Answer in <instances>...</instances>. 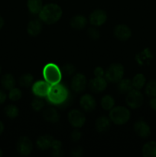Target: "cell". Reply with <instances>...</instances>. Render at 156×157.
Returning a JSON list of instances; mask_svg holds the SVG:
<instances>
[{
	"label": "cell",
	"instance_id": "6da1fadb",
	"mask_svg": "<svg viewBox=\"0 0 156 157\" xmlns=\"http://www.w3.org/2000/svg\"><path fill=\"white\" fill-rule=\"evenodd\" d=\"M39 15V18L43 22L47 25H52L58 22L63 15L62 9L55 3H49L43 6Z\"/></svg>",
	"mask_w": 156,
	"mask_h": 157
},
{
	"label": "cell",
	"instance_id": "7a4b0ae2",
	"mask_svg": "<svg viewBox=\"0 0 156 157\" xmlns=\"http://www.w3.org/2000/svg\"><path fill=\"white\" fill-rule=\"evenodd\" d=\"M47 99L50 104L55 105H61L65 104L68 100L70 93L68 89L61 84H56L50 85L47 94Z\"/></svg>",
	"mask_w": 156,
	"mask_h": 157
},
{
	"label": "cell",
	"instance_id": "3957f363",
	"mask_svg": "<svg viewBox=\"0 0 156 157\" xmlns=\"http://www.w3.org/2000/svg\"><path fill=\"white\" fill-rule=\"evenodd\" d=\"M110 119L114 124L118 126L124 125L130 119L131 113L128 108L122 106L114 107L110 110Z\"/></svg>",
	"mask_w": 156,
	"mask_h": 157
},
{
	"label": "cell",
	"instance_id": "277c9868",
	"mask_svg": "<svg viewBox=\"0 0 156 157\" xmlns=\"http://www.w3.org/2000/svg\"><path fill=\"white\" fill-rule=\"evenodd\" d=\"M43 76L44 79L50 85L60 83L62 77V72L58 65L55 64H47L43 69Z\"/></svg>",
	"mask_w": 156,
	"mask_h": 157
},
{
	"label": "cell",
	"instance_id": "5b68a950",
	"mask_svg": "<svg viewBox=\"0 0 156 157\" xmlns=\"http://www.w3.org/2000/svg\"><path fill=\"white\" fill-rule=\"evenodd\" d=\"M124 71L125 69L122 64L117 63L112 64L106 71V79L111 83H118L123 78Z\"/></svg>",
	"mask_w": 156,
	"mask_h": 157
},
{
	"label": "cell",
	"instance_id": "8992f818",
	"mask_svg": "<svg viewBox=\"0 0 156 157\" xmlns=\"http://www.w3.org/2000/svg\"><path fill=\"white\" fill-rule=\"evenodd\" d=\"M125 102L127 105L132 109H137L143 104L144 96L139 90L132 89L129 92L127 93L125 97Z\"/></svg>",
	"mask_w": 156,
	"mask_h": 157
},
{
	"label": "cell",
	"instance_id": "52a82bcc",
	"mask_svg": "<svg viewBox=\"0 0 156 157\" xmlns=\"http://www.w3.org/2000/svg\"><path fill=\"white\" fill-rule=\"evenodd\" d=\"M68 121L72 127L75 128H81L86 122V117L80 110L73 109L67 114Z\"/></svg>",
	"mask_w": 156,
	"mask_h": 157
},
{
	"label": "cell",
	"instance_id": "ba28073f",
	"mask_svg": "<svg viewBox=\"0 0 156 157\" xmlns=\"http://www.w3.org/2000/svg\"><path fill=\"white\" fill-rule=\"evenodd\" d=\"M17 152L22 156H28L32 153L33 144L28 136H21L16 144Z\"/></svg>",
	"mask_w": 156,
	"mask_h": 157
},
{
	"label": "cell",
	"instance_id": "9c48e42d",
	"mask_svg": "<svg viewBox=\"0 0 156 157\" xmlns=\"http://www.w3.org/2000/svg\"><path fill=\"white\" fill-rule=\"evenodd\" d=\"M107 20V14L104 10L97 9L93 10L89 16V21L92 25L99 27L102 25Z\"/></svg>",
	"mask_w": 156,
	"mask_h": 157
},
{
	"label": "cell",
	"instance_id": "30bf717a",
	"mask_svg": "<svg viewBox=\"0 0 156 157\" xmlns=\"http://www.w3.org/2000/svg\"><path fill=\"white\" fill-rule=\"evenodd\" d=\"M113 35L115 38L121 41H126L131 38L132 31L128 25L124 24L117 25L114 28Z\"/></svg>",
	"mask_w": 156,
	"mask_h": 157
},
{
	"label": "cell",
	"instance_id": "8fae6325",
	"mask_svg": "<svg viewBox=\"0 0 156 157\" xmlns=\"http://www.w3.org/2000/svg\"><path fill=\"white\" fill-rule=\"evenodd\" d=\"M87 86V78L81 73L76 74L72 78L71 88L76 93H80L84 91Z\"/></svg>",
	"mask_w": 156,
	"mask_h": 157
},
{
	"label": "cell",
	"instance_id": "7c38bea8",
	"mask_svg": "<svg viewBox=\"0 0 156 157\" xmlns=\"http://www.w3.org/2000/svg\"><path fill=\"white\" fill-rule=\"evenodd\" d=\"M80 105L84 111L91 112L96 108V101L92 95L86 94L83 95L80 99Z\"/></svg>",
	"mask_w": 156,
	"mask_h": 157
},
{
	"label": "cell",
	"instance_id": "4fadbf2b",
	"mask_svg": "<svg viewBox=\"0 0 156 157\" xmlns=\"http://www.w3.org/2000/svg\"><path fill=\"white\" fill-rule=\"evenodd\" d=\"M50 87V84H48L46 81H38L32 86V91L34 94L36 96L39 98H44L47 96L48 94Z\"/></svg>",
	"mask_w": 156,
	"mask_h": 157
},
{
	"label": "cell",
	"instance_id": "5bb4252c",
	"mask_svg": "<svg viewBox=\"0 0 156 157\" xmlns=\"http://www.w3.org/2000/svg\"><path fill=\"white\" fill-rule=\"evenodd\" d=\"M133 129L136 135L142 138H147L151 135V128L149 125L143 121H136Z\"/></svg>",
	"mask_w": 156,
	"mask_h": 157
},
{
	"label": "cell",
	"instance_id": "9a60e30c",
	"mask_svg": "<svg viewBox=\"0 0 156 157\" xmlns=\"http://www.w3.org/2000/svg\"><path fill=\"white\" fill-rule=\"evenodd\" d=\"M89 87L90 90L94 93H99L106 90L107 87V81L102 77H95L89 82Z\"/></svg>",
	"mask_w": 156,
	"mask_h": 157
},
{
	"label": "cell",
	"instance_id": "2e32d148",
	"mask_svg": "<svg viewBox=\"0 0 156 157\" xmlns=\"http://www.w3.org/2000/svg\"><path fill=\"white\" fill-rule=\"evenodd\" d=\"M42 31V23L39 19H32L28 23L27 25V32L30 36L36 37Z\"/></svg>",
	"mask_w": 156,
	"mask_h": 157
},
{
	"label": "cell",
	"instance_id": "e0dca14e",
	"mask_svg": "<svg viewBox=\"0 0 156 157\" xmlns=\"http://www.w3.org/2000/svg\"><path fill=\"white\" fill-rule=\"evenodd\" d=\"M54 137L49 134H44L39 136L36 140V146L39 150H47L51 148Z\"/></svg>",
	"mask_w": 156,
	"mask_h": 157
},
{
	"label": "cell",
	"instance_id": "ac0fdd59",
	"mask_svg": "<svg viewBox=\"0 0 156 157\" xmlns=\"http://www.w3.org/2000/svg\"><path fill=\"white\" fill-rule=\"evenodd\" d=\"M43 117L46 121L50 123H57L60 121V114L54 107H48L43 111Z\"/></svg>",
	"mask_w": 156,
	"mask_h": 157
},
{
	"label": "cell",
	"instance_id": "d6986e66",
	"mask_svg": "<svg viewBox=\"0 0 156 157\" xmlns=\"http://www.w3.org/2000/svg\"><path fill=\"white\" fill-rule=\"evenodd\" d=\"M110 119L107 117L102 116L98 117L95 124L96 130L99 133H106L108 131L110 127Z\"/></svg>",
	"mask_w": 156,
	"mask_h": 157
},
{
	"label": "cell",
	"instance_id": "ffe728a7",
	"mask_svg": "<svg viewBox=\"0 0 156 157\" xmlns=\"http://www.w3.org/2000/svg\"><path fill=\"white\" fill-rule=\"evenodd\" d=\"M87 20L82 15H76L70 20V26L76 30H81L87 25Z\"/></svg>",
	"mask_w": 156,
	"mask_h": 157
},
{
	"label": "cell",
	"instance_id": "44dd1931",
	"mask_svg": "<svg viewBox=\"0 0 156 157\" xmlns=\"http://www.w3.org/2000/svg\"><path fill=\"white\" fill-rule=\"evenodd\" d=\"M142 156L145 157H156V142L148 141L144 144L142 149Z\"/></svg>",
	"mask_w": 156,
	"mask_h": 157
},
{
	"label": "cell",
	"instance_id": "7402d4cb",
	"mask_svg": "<svg viewBox=\"0 0 156 157\" xmlns=\"http://www.w3.org/2000/svg\"><path fill=\"white\" fill-rule=\"evenodd\" d=\"M152 59V55L148 48L145 49L136 56V60L140 65L149 64L150 60Z\"/></svg>",
	"mask_w": 156,
	"mask_h": 157
},
{
	"label": "cell",
	"instance_id": "603a6c76",
	"mask_svg": "<svg viewBox=\"0 0 156 157\" xmlns=\"http://www.w3.org/2000/svg\"><path fill=\"white\" fill-rule=\"evenodd\" d=\"M27 7L32 15L39 14L43 8L42 0H27Z\"/></svg>",
	"mask_w": 156,
	"mask_h": 157
},
{
	"label": "cell",
	"instance_id": "cb8c5ba5",
	"mask_svg": "<svg viewBox=\"0 0 156 157\" xmlns=\"http://www.w3.org/2000/svg\"><path fill=\"white\" fill-rule=\"evenodd\" d=\"M15 79L11 74H6L1 78V85L6 90H11L15 87Z\"/></svg>",
	"mask_w": 156,
	"mask_h": 157
},
{
	"label": "cell",
	"instance_id": "d4e9b609",
	"mask_svg": "<svg viewBox=\"0 0 156 157\" xmlns=\"http://www.w3.org/2000/svg\"><path fill=\"white\" fill-rule=\"evenodd\" d=\"M118 90L122 94H127L133 88L132 82L129 79H122L118 82Z\"/></svg>",
	"mask_w": 156,
	"mask_h": 157
},
{
	"label": "cell",
	"instance_id": "484cf974",
	"mask_svg": "<svg viewBox=\"0 0 156 157\" xmlns=\"http://www.w3.org/2000/svg\"><path fill=\"white\" fill-rule=\"evenodd\" d=\"M132 82V86L135 89L141 90L145 85L146 78L143 74H137L134 76Z\"/></svg>",
	"mask_w": 156,
	"mask_h": 157
},
{
	"label": "cell",
	"instance_id": "4316f807",
	"mask_svg": "<svg viewBox=\"0 0 156 157\" xmlns=\"http://www.w3.org/2000/svg\"><path fill=\"white\" fill-rule=\"evenodd\" d=\"M34 82V77L33 75L29 73L24 74L21 75L18 80V84L22 87H29Z\"/></svg>",
	"mask_w": 156,
	"mask_h": 157
},
{
	"label": "cell",
	"instance_id": "83f0119b",
	"mask_svg": "<svg viewBox=\"0 0 156 157\" xmlns=\"http://www.w3.org/2000/svg\"><path fill=\"white\" fill-rule=\"evenodd\" d=\"M101 106L105 110H110L115 106V100L111 95H105L101 99Z\"/></svg>",
	"mask_w": 156,
	"mask_h": 157
},
{
	"label": "cell",
	"instance_id": "f1b7e54d",
	"mask_svg": "<svg viewBox=\"0 0 156 157\" xmlns=\"http://www.w3.org/2000/svg\"><path fill=\"white\" fill-rule=\"evenodd\" d=\"M5 114L7 117L10 118V119H14V118L17 117L19 113V110L18 107L13 104H9V105L6 106L5 107Z\"/></svg>",
	"mask_w": 156,
	"mask_h": 157
},
{
	"label": "cell",
	"instance_id": "f546056e",
	"mask_svg": "<svg viewBox=\"0 0 156 157\" xmlns=\"http://www.w3.org/2000/svg\"><path fill=\"white\" fill-rule=\"evenodd\" d=\"M52 156L54 157H60L64 155L62 150V144L58 140H54L51 145Z\"/></svg>",
	"mask_w": 156,
	"mask_h": 157
},
{
	"label": "cell",
	"instance_id": "4dcf8cb0",
	"mask_svg": "<svg viewBox=\"0 0 156 157\" xmlns=\"http://www.w3.org/2000/svg\"><path fill=\"white\" fill-rule=\"evenodd\" d=\"M145 94L150 98L156 97V80H151L148 81L145 85Z\"/></svg>",
	"mask_w": 156,
	"mask_h": 157
},
{
	"label": "cell",
	"instance_id": "1f68e13d",
	"mask_svg": "<svg viewBox=\"0 0 156 157\" xmlns=\"http://www.w3.org/2000/svg\"><path fill=\"white\" fill-rule=\"evenodd\" d=\"M22 97V92L19 88L13 87L11 90H9V98L12 101H17L20 100Z\"/></svg>",
	"mask_w": 156,
	"mask_h": 157
},
{
	"label": "cell",
	"instance_id": "d6a6232c",
	"mask_svg": "<svg viewBox=\"0 0 156 157\" xmlns=\"http://www.w3.org/2000/svg\"><path fill=\"white\" fill-rule=\"evenodd\" d=\"M44 102L42 100L39 99V98H35L33 101H32V108L33 109V110L36 112H39L42 110L44 107Z\"/></svg>",
	"mask_w": 156,
	"mask_h": 157
},
{
	"label": "cell",
	"instance_id": "836d02e7",
	"mask_svg": "<svg viewBox=\"0 0 156 157\" xmlns=\"http://www.w3.org/2000/svg\"><path fill=\"white\" fill-rule=\"evenodd\" d=\"M76 71V67H74V65L71 64H66L61 68V72L64 74V75H67V76H70L73 74H74V72Z\"/></svg>",
	"mask_w": 156,
	"mask_h": 157
},
{
	"label": "cell",
	"instance_id": "e575fe53",
	"mask_svg": "<svg viewBox=\"0 0 156 157\" xmlns=\"http://www.w3.org/2000/svg\"><path fill=\"white\" fill-rule=\"evenodd\" d=\"M87 35L92 40H97L100 37V33L95 27H90L87 29Z\"/></svg>",
	"mask_w": 156,
	"mask_h": 157
},
{
	"label": "cell",
	"instance_id": "d590c367",
	"mask_svg": "<svg viewBox=\"0 0 156 157\" xmlns=\"http://www.w3.org/2000/svg\"><path fill=\"white\" fill-rule=\"evenodd\" d=\"M71 155L74 157H81L84 155V150L82 147H76L72 150Z\"/></svg>",
	"mask_w": 156,
	"mask_h": 157
},
{
	"label": "cell",
	"instance_id": "8d00e7d4",
	"mask_svg": "<svg viewBox=\"0 0 156 157\" xmlns=\"http://www.w3.org/2000/svg\"><path fill=\"white\" fill-rule=\"evenodd\" d=\"M82 137V133L80 130H74L71 133V140L73 142H77Z\"/></svg>",
	"mask_w": 156,
	"mask_h": 157
},
{
	"label": "cell",
	"instance_id": "74e56055",
	"mask_svg": "<svg viewBox=\"0 0 156 157\" xmlns=\"http://www.w3.org/2000/svg\"><path fill=\"white\" fill-rule=\"evenodd\" d=\"M94 75L95 77H103L104 75V70L102 67H96V68L94 69Z\"/></svg>",
	"mask_w": 156,
	"mask_h": 157
},
{
	"label": "cell",
	"instance_id": "f35d334b",
	"mask_svg": "<svg viewBox=\"0 0 156 157\" xmlns=\"http://www.w3.org/2000/svg\"><path fill=\"white\" fill-rule=\"evenodd\" d=\"M6 98H7L6 94L2 90L0 89V104H4L5 101H6Z\"/></svg>",
	"mask_w": 156,
	"mask_h": 157
},
{
	"label": "cell",
	"instance_id": "ab89813d",
	"mask_svg": "<svg viewBox=\"0 0 156 157\" xmlns=\"http://www.w3.org/2000/svg\"><path fill=\"white\" fill-rule=\"evenodd\" d=\"M149 105L153 110L156 111V97L151 98V99L149 101Z\"/></svg>",
	"mask_w": 156,
	"mask_h": 157
},
{
	"label": "cell",
	"instance_id": "60d3db41",
	"mask_svg": "<svg viewBox=\"0 0 156 157\" xmlns=\"http://www.w3.org/2000/svg\"><path fill=\"white\" fill-rule=\"evenodd\" d=\"M4 129H5L4 124H3V123L0 121V135L3 133V131H4Z\"/></svg>",
	"mask_w": 156,
	"mask_h": 157
},
{
	"label": "cell",
	"instance_id": "b9f144b4",
	"mask_svg": "<svg viewBox=\"0 0 156 157\" xmlns=\"http://www.w3.org/2000/svg\"><path fill=\"white\" fill-rule=\"evenodd\" d=\"M4 24H5L4 19H3L1 15H0V29H1L3 27V25H4Z\"/></svg>",
	"mask_w": 156,
	"mask_h": 157
},
{
	"label": "cell",
	"instance_id": "7bdbcfd3",
	"mask_svg": "<svg viewBox=\"0 0 156 157\" xmlns=\"http://www.w3.org/2000/svg\"><path fill=\"white\" fill-rule=\"evenodd\" d=\"M2 156H3V152H2V150L0 149V157H2Z\"/></svg>",
	"mask_w": 156,
	"mask_h": 157
},
{
	"label": "cell",
	"instance_id": "ee69618b",
	"mask_svg": "<svg viewBox=\"0 0 156 157\" xmlns=\"http://www.w3.org/2000/svg\"><path fill=\"white\" fill-rule=\"evenodd\" d=\"M1 71H2V68H1V67H0V74H1Z\"/></svg>",
	"mask_w": 156,
	"mask_h": 157
}]
</instances>
